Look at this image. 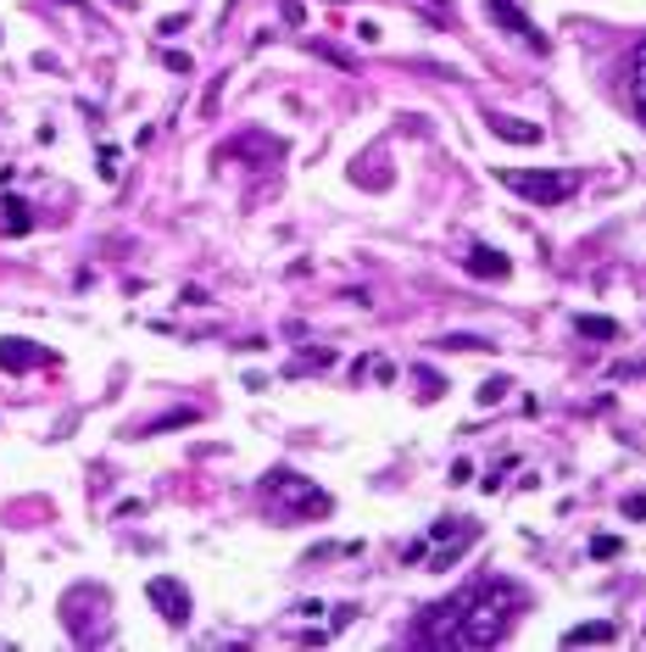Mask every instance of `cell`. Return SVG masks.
Here are the masks:
<instances>
[{
    "instance_id": "6",
    "label": "cell",
    "mask_w": 646,
    "mask_h": 652,
    "mask_svg": "<svg viewBox=\"0 0 646 652\" xmlns=\"http://www.w3.org/2000/svg\"><path fill=\"white\" fill-rule=\"evenodd\" d=\"M45 363H51V352H45V346H34V341H0V368H7V374L45 368Z\"/></svg>"
},
{
    "instance_id": "4",
    "label": "cell",
    "mask_w": 646,
    "mask_h": 652,
    "mask_svg": "<svg viewBox=\"0 0 646 652\" xmlns=\"http://www.w3.org/2000/svg\"><path fill=\"white\" fill-rule=\"evenodd\" d=\"M145 597L162 608L167 625H184V619H190V586H178L173 575H151V581H145Z\"/></svg>"
},
{
    "instance_id": "5",
    "label": "cell",
    "mask_w": 646,
    "mask_h": 652,
    "mask_svg": "<svg viewBox=\"0 0 646 652\" xmlns=\"http://www.w3.org/2000/svg\"><path fill=\"white\" fill-rule=\"evenodd\" d=\"M485 12H491L502 29H513V34H518L529 51H546V34H540V29L524 18V7H518V0H485Z\"/></svg>"
},
{
    "instance_id": "12",
    "label": "cell",
    "mask_w": 646,
    "mask_h": 652,
    "mask_svg": "<svg viewBox=\"0 0 646 652\" xmlns=\"http://www.w3.org/2000/svg\"><path fill=\"white\" fill-rule=\"evenodd\" d=\"M0 229H12V234H29L34 229V218H29V207L12 196V201H0Z\"/></svg>"
},
{
    "instance_id": "18",
    "label": "cell",
    "mask_w": 646,
    "mask_h": 652,
    "mask_svg": "<svg viewBox=\"0 0 646 652\" xmlns=\"http://www.w3.org/2000/svg\"><path fill=\"white\" fill-rule=\"evenodd\" d=\"M624 519H646V491L640 497H624Z\"/></svg>"
},
{
    "instance_id": "11",
    "label": "cell",
    "mask_w": 646,
    "mask_h": 652,
    "mask_svg": "<svg viewBox=\"0 0 646 652\" xmlns=\"http://www.w3.org/2000/svg\"><path fill=\"white\" fill-rule=\"evenodd\" d=\"M607 647V641H618V625H607V619H596V625H574L569 636H563V647Z\"/></svg>"
},
{
    "instance_id": "9",
    "label": "cell",
    "mask_w": 646,
    "mask_h": 652,
    "mask_svg": "<svg viewBox=\"0 0 646 652\" xmlns=\"http://www.w3.org/2000/svg\"><path fill=\"white\" fill-rule=\"evenodd\" d=\"M629 107H635V118L646 123V40H640L635 56H629Z\"/></svg>"
},
{
    "instance_id": "1",
    "label": "cell",
    "mask_w": 646,
    "mask_h": 652,
    "mask_svg": "<svg viewBox=\"0 0 646 652\" xmlns=\"http://www.w3.org/2000/svg\"><path fill=\"white\" fill-rule=\"evenodd\" d=\"M524 608H529L524 586H513V581H474L457 597L435 603L418 619L413 641L418 647H440V652H451V647H496Z\"/></svg>"
},
{
    "instance_id": "7",
    "label": "cell",
    "mask_w": 646,
    "mask_h": 652,
    "mask_svg": "<svg viewBox=\"0 0 646 652\" xmlns=\"http://www.w3.org/2000/svg\"><path fill=\"white\" fill-rule=\"evenodd\" d=\"M491 134L496 140H513V145H535L540 140V123H524V118H502V112H485Z\"/></svg>"
},
{
    "instance_id": "14",
    "label": "cell",
    "mask_w": 646,
    "mask_h": 652,
    "mask_svg": "<svg viewBox=\"0 0 646 652\" xmlns=\"http://www.w3.org/2000/svg\"><path fill=\"white\" fill-rule=\"evenodd\" d=\"M440 346L446 352H491V341H480V335H446Z\"/></svg>"
},
{
    "instance_id": "17",
    "label": "cell",
    "mask_w": 646,
    "mask_h": 652,
    "mask_svg": "<svg viewBox=\"0 0 646 652\" xmlns=\"http://www.w3.org/2000/svg\"><path fill=\"white\" fill-rule=\"evenodd\" d=\"M463 479H474V463L457 457V463H451V485H463Z\"/></svg>"
},
{
    "instance_id": "3",
    "label": "cell",
    "mask_w": 646,
    "mask_h": 652,
    "mask_svg": "<svg viewBox=\"0 0 646 652\" xmlns=\"http://www.w3.org/2000/svg\"><path fill=\"white\" fill-rule=\"evenodd\" d=\"M496 179L513 190V196H524V201H535V207H558V201H569L574 190H580V174H569V168H496Z\"/></svg>"
},
{
    "instance_id": "16",
    "label": "cell",
    "mask_w": 646,
    "mask_h": 652,
    "mask_svg": "<svg viewBox=\"0 0 646 652\" xmlns=\"http://www.w3.org/2000/svg\"><path fill=\"white\" fill-rule=\"evenodd\" d=\"M507 396V379H485V390H480V401L491 407V401H502Z\"/></svg>"
},
{
    "instance_id": "15",
    "label": "cell",
    "mask_w": 646,
    "mask_h": 652,
    "mask_svg": "<svg viewBox=\"0 0 646 652\" xmlns=\"http://www.w3.org/2000/svg\"><path fill=\"white\" fill-rule=\"evenodd\" d=\"M591 557H618V535H596L591 541Z\"/></svg>"
},
{
    "instance_id": "19",
    "label": "cell",
    "mask_w": 646,
    "mask_h": 652,
    "mask_svg": "<svg viewBox=\"0 0 646 652\" xmlns=\"http://www.w3.org/2000/svg\"><path fill=\"white\" fill-rule=\"evenodd\" d=\"M162 62H167V67H173V73H190V56H184V51H167V56H162Z\"/></svg>"
},
{
    "instance_id": "2",
    "label": "cell",
    "mask_w": 646,
    "mask_h": 652,
    "mask_svg": "<svg viewBox=\"0 0 646 652\" xmlns=\"http://www.w3.org/2000/svg\"><path fill=\"white\" fill-rule=\"evenodd\" d=\"M262 491L280 502V513H291V519H324V513L335 508V497L324 491V485H313V479L296 474V468H267V474H262Z\"/></svg>"
},
{
    "instance_id": "8",
    "label": "cell",
    "mask_w": 646,
    "mask_h": 652,
    "mask_svg": "<svg viewBox=\"0 0 646 652\" xmlns=\"http://www.w3.org/2000/svg\"><path fill=\"white\" fill-rule=\"evenodd\" d=\"M463 268H469L474 279H507V257H502V252H491V246H469Z\"/></svg>"
},
{
    "instance_id": "20",
    "label": "cell",
    "mask_w": 646,
    "mask_h": 652,
    "mask_svg": "<svg viewBox=\"0 0 646 652\" xmlns=\"http://www.w3.org/2000/svg\"><path fill=\"white\" fill-rule=\"evenodd\" d=\"M424 7H435V12H446V7H451V0H424Z\"/></svg>"
},
{
    "instance_id": "10",
    "label": "cell",
    "mask_w": 646,
    "mask_h": 652,
    "mask_svg": "<svg viewBox=\"0 0 646 652\" xmlns=\"http://www.w3.org/2000/svg\"><path fill=\"white\" fill-rule=\"evenodd\" d=\"M229 151H234V156H256V162H280V156H285V145L267 140V134H240Z\"/></svg>"
},
{
    "instance_id": "21",
    "label": "cell",
    "mask_w": 646,
    "mask_h": 652,
    "mask_svg": "<svg viewBox=\"0 0 646 652\" xmlns=\"http://www.w3.org/2000/svg\"><path fill=\"white\" fill-rule=\"evenodd\" d=\"M118 7H129V0H118Z\"/></svg>"
},
{
    "instance_id": "13",
    "label": "cell",
    "mask_w": 646,
    "mask_h": 652,
    "mask_svg": "<svg viewBox=\"0 0 646 652\" xmlns=\"http://www.w3.org/2000/svg\"><path fill=\"white\" fill-rule=\"evenodd\" d=\"M574 330H580L585 341H618V323H613V318H591V312H585Z\"/></svg>"
}]
</instances>
